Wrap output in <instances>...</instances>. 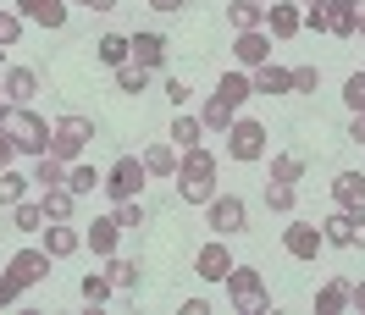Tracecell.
Here are the masks:
<instances>
[{"label": "cell", "mask_w": 365, "mask_h": 315, "mask_svg": "<svg viewBox=\"0 0 365 315\" xmlns=\"http://www.w3.org/2000/svg\"><path fill=\"white\" fill-rule=\"evenodd\" d=\"M216 194V155H210L205 144L200 150H182L178 160V200L182 205H205Z\"/></svg>", "instance_id": "obj_1"}, {"label": "cell", "mask_w": 365, "mask_h": 315, "mask_svg": "<svg viewBox=\"0 0 365 315\" xmlns=\"http://www.w3.org/2000/svg\"><path fill=\"white\" fill-rule=\"evenodd\" d=\"M0 128L11 133V144L23 150V155H45L50 150V122L34 111H11V105H0Z\"/></svg>", "instance_id": "obj_2"}, {"label": "cell", "mask_w": 365, "mask_h": 315, "mask_svg": "<svg viewBox=\"0 0 365 315\" xmlns=\"http://www.w3.org/2000/svg\"><path fill=\"white\" fill-rule=\"evenodd\" d=\"M227 299L238 304V315H266L272 310V293H266V282H260V271H250V266L227 271Z\"/></svg>", "instance_id": "obj_3"}, {"label": "cell", "mask_w": 365, "mask_h": 315, "mask_svg": "<svg viewBox=\"0 0 365 315\" xmlns=\"http://www.w3.org/2000/svg\"><path fill=\"white\" fill-rule=\"evenodd\" d=\"M94 138V122L89 116H61L56 128H50V150L45 155H56V160H72V155H83V144Z\"/></svg>", "instance_id": "obj_4"}, {"label": "cell", "mask_w": 365, "mask_h": 315, "mask_svg": "<svg viewBox=\"0 0 365 315\" xmlns=\"http://www.w3.org/2000/svg\"><path fill=\"white\" fill-rule=\"evenodd\" d=\"M205 222H210L216 238H232V232H244V227H250V210H244L238 194H210V200H205Z\"/></svg>", "instance_id": "obj_5"}, {"label": "cell", "mask_w": 365, "mask_h": 315, "mask_svg": "<svg viewBox=\"0 0 365 315\" xmlns=\"http://www.w3.org/2000/svg\"><path fill=\"white\" fill-rule=\"evenodd\" d=\"M227 155H232V160H260V155H266V128H260V122H250V116H232V128H227Z\"/></svg>", "instance_id": "obj_6"}, {"label": "cell", "mask_w": 365, "mask_h": 315, "mask_svg": "<svg viewBox=\"0 0 365 315\" xmlns=\"http://www.w3.org/2000/svg\"><path fill=\"white\" fill-rule=\"evenodd\" d=\"M144 177H150V172H144V160H138V155H122L111 172H106V194H111L116 205H122V200H138Z\"/></svg>", "instance_id": "obj_7"}, {"label": "cell", "mask_w": 365, "mask_h": 315, "mask_svg": "<svg viewBox=\"0 0 365 315\" xmlns=\"http://www.w3.org/2000/svg\"><path fill=\"white\" fill-rule=\"evenodd\" d=\"M227 271H232V254H227L222 238H210V244L194 254V277H200V282H227Z\"/></svg>", "instance_id": "obj_8"}, {"label": "cell", "mask_w": 365, "mask_h": 315, "mask_svg": "<svg viewBox=\"0 0 365 315\" xmlns=\"http://www.w3.org/2000/svg\"><path fill=\"white\" fill-rule=\"evenodd\" d=\"M321 227H310V222H294V227H282V249L294 254V260H316L321 254Z\"/></svg>", "instance_id": "obj_9"}, {"label": "cell", "mask_w": 365, "mask_h": 315, "mask_svg": "<svg viewBox=\"0 0 365 315\" xmlns=\"http://www.w3.org/2000/svg\"><path fill=\"white\" fill-rule=\"evenodd\" d=\"M6 271H11L23 288H34V282H45V277H50V254H45V249H17Z\"/></svg>", "instance_id": "obj_10"}, {"label": "cell", "mask_w": 365, "mask_h": 315, "mask_svg": "<svg viewBox=\"0 0 365 315\" xmlns=\"http://www.w3.org/2000/svg\"><path fill=\"white\" fill-rule=\"evenodd\" d=\"M17 17L39 28H61L67 23V0H17Z\"/></svg>", "instance_id": "obj_11"}, {"label": "cell", "mask_w": 365, "mask_h": 315, "mask_svg": "<svg viewBox=\"0 0 365 315\" xmlns=\"http://www.w3.org/2000/svg\"><path fill=\"white\" fill-rule=\"evenodd\" d=\"M332 200H338V210H365V172H338Z\"/></svg>", "instance_id": "obj_12"}, {"label": "cell", "mask_w": 365, "mask_h": 315, "mask_svg": "<svg viewBox=\"0 0 365 315\" xmlns=\"http://www.w3.org/2000/svg\"><path fill=\"white\" fill-rule=\"evenodd\" d=\"M128 61H133V67H160V61H166V39H160V33H133V39H128Z\"/></svg>", "instance_id": "obj_13"}, {"label": "cell", "mask_w": 365, "mask_h": 315, "mask_svg": "<svg viewBox=\"0 0 365 315\" xmlns=\"http://www.w3.org/2000/svg\"><path fill=\"white\" fill-rule=\"evenodd\" d=\"M349 304H354V282H349V277H332V282L316 293V315H338V310H349Z\"/></svg>", "instance_id": "obj_14"}, {"label": "cell", "mask_w": 365, "mask_h": 315, "mask_svg": "<svg viewBox=\"0 0 365 315\" xmlns=\"http://www.w3.org/2000/svg\"><path fill=\"white\" fill-rule=\"evenodd\" d=\"M250 89H255V94H294V72L260 61V67H255V78H250Z\"/></svg>", "instance_id": "obj_15"}, {"label": "cell", "mask_w": 365, "mask_h": 315, "mask_svg": "<svg viewBox=\"0 0 365 315\" xmlns=\"http://www.w3.org/2000/svg\"><path fill=\"white\" fill-rule=\"evenodd\" d=\"M78 244H83V232H72L67 222H50V227H45V254H50V260L78 254Z\"/></svg>", "instance_id": "obj_16"}, {"label": "cell", "mask_w": 365, "mask_h": 315, "mask_svg": "<svg viewBox=\"0 0 365 315\" xmlns=\"http://www.w3.org/2000/svg\"><path fill=\"white\" fill-rule=\"evenodd\" d=\"M354 28H360V6H354V0H327V33L349 39Z\"/></svg>", "instance_id": "obj_17"}, {"label": "cell", "mask_w": 365, "mask_h": 315, "mask_svg": "<svg viewBox=\"0 0 365 315\" xmlns=\"http://www.w3.org/2000/svg\"><path fill=\"white\" fill-rule=\"evenodd\" d=\"M34 94H39V72L34 67H11L6 72V100H11V105H28Z\"/></svg>", "instance_id": "obj_18"}, {"label": "cell", "mask_w": 365, "mask_h": 315, "mask_svg": "<svg viewBox=\"0 0 365 315\" xmlns=\"http://www.w3.org/2000/svg\"><path fill=\"white\" fill-rule=\"evenodd\" d=\"M266 28H272V39H294L304 28V11L299 6H266Z\"/></svg>", "instance_id": "obj_19"}, {"label": "cell", "mask_w": 365, "mask_h": 315, "mask_svg": "<svg viewBox=\"0 0 365 315\" xmlns=\"http://www.w3.org/2000/svg\"><path fill=\"white\" fill-rule=\"evenodd\" d=\"M238 61H244V67H260V61H266V56H272V39H266V33H260V28H250V33H238Z\"/></svg>", "instance_id": "obj_20"}, {"label": "cell", "mask_w": 365, "mask_h": 315, "mask_svg": "<svg viewBox=\"0 0 365 315\" xmlns=\"http://www.w3.org/2000/svg\"><path fill=\"white\" fill-rule=\"evenodd\" d=\"M227 23L238 28V33H250V28H266V6H260V0H232V6H227Z\"/></svg>", "instance_id": "obj_21"}, {"label": "cell", "mask_w": 365, "mask_h": 315, "mask_svg": "<svg viewBox=\"0 0 365 315\" xmlns=\"http://www.w3.org/2000/svg\"><path fill=\"white\" fill-rule=\"evenodd\" d=\"M200 133H205V122H200V116H188V111H178L172 116V144H178V150H200Z\"/></svg>", "instance_id": "obj_22"}, {"label": "cell", "mask_w": 365, "mask_h": 315, "mask_svg": "<svg viewBox=\"0 0 365 315\" xmlns=\"http://www.w3.org/2000/svg\"><path fill=\"white\" fill-rule=\"evenodd\" d=\"M116 232H122V227H116V216H100L94 227H83V244H89L94 254H111V249H116Z\"/></svg>", "instance_id": "obj_23"}, {"label": "cell", "mask_w": 365, "mask_h": 315, "mask_svg": "<svg viewBox=\"0 0 365 315\" xmlns=\"http://www.w3.org/2000/svg\"><path fill=\"white\" fill-rule=\"evenodd\" d=\"M144 172H155V177H178V144H150V150H144Z\"/></svg>", "instance_id": "obj_24"}, {"label": "cell", "mask_w": 365, "mask_h": 315, "mask_svg": "<svg viewBox=\"0 0 365 315\" xmlns=\"http://www.w3.org/2000/svg\"><path fill=\"white\" fill-rule=\"evenodd\" d=\"M321 238H327V244L354 249V210H338V216H327V222H321Z\"/></svg>", "instance_id": "obj_25"}, {"label": "cell", "mask_w": 365, "mask_h": 315, "mask_svg": "<svg viewBox=\"0 0 365 315\" xmlns=\"http://www.w3.org/2000/svg\"><path fill=\"white\" fill-rule=\"evenodd\" d=\"M45 222H67L72 216V205H78V194H72V188H45Z\"/></svg>", "instance_id": "obj_26"}, {"label": "cell", "mask_w": 365, "mask_h": 315, "mask_svg": "<svg viewBox=\"0 0 365 315\" xmlns=\"http://www.w3.org/2000/svg\"><path fill=\"white\" fill-rule=\"evenodd\" d=\"M250 94H255V89H250V78H238V72H222V83H216V100H227L232 111H238Z\"/></svg>", "instance_id": "obj_27"}, {"label": "cell", "mask_w": 365, "mask_h": 315, "mask_svg": "<svg viewBox=\"0 0 365 315\" xmlns=\"http://www.w3.org/2000/svg\"><path fill=\"white\" fill-rule=\"evenodd\" d=\"M11 227H17V232H45V205L17 200V205H11Z\"/></svg>", "instance_id": "obj_28"}, {"label": "cell", "mask_w": 365, "mask_h": 315, "mask_svg": "<svg viewBox=\"0 0 365 315\" xmlns=\"http://www.w3.org/2000/svg\"><path fill=\"white\" fill-rule=\"evenodd\" d=\"M200 122H205V133H227V128H232V105L210 94V100H205V111H200Z\"/></svg>", "instance_id": "obj_29"}, {"label": "cell", "mask_w": 365, "mask_h": 315, "mask_svg": "<svg viewBox=\"0 0 365 315\" xmlns=\"http://www.w3.org/2000/svg\"><path fill=\"white\" fill-rule=\"evenodd\" d=\"M34 182H45V188H67V160L39 155V166H34Z\"/></svg>", "instance_id": "obj_30"}, {"label": "cell", "mask_w": 365, "mask_h": 315, "mask_svg": "<svg viewBox=\"0 0 365 315\" xmlns=\"http://www.w3.org/2000/svg\"><path fill=\"white\" fill-rule=\"evenodd\" d=\"M94 56H100L106 67H128V39H122V33H106V39L94 45Z\"/></svg>", "instance_id": "obj_31"}, {"label": "cell", "mask_w": 365, "mask_h": 315, "mask_svg": "<svg viewBox=\"0 0 365 315\" xmlns=\"http://www.w3.org/2000/svg\"><path fill=\"white\" fill-rule=\"evenodd\" d=\"M116 89H122V94H144V89H150V67H133V61L116 67Z\"/></svg>", "instance_id": "obj_32"}, {"label": "cell", "mask_w": 365, "mask_h": 315, "mask_svg": "<svg viewBox=\"0 0 365 315\" xmlns=\"http://www.w3.org/2000/svg\"><path fill=\"white\" fill-rule=\"evenodd\" d=\"M67 188L83 200V194H94V188H106V177H100L94 166H72V172H67Z\"/></svg>", "instance_id": "obj_33"}, {"label": "cell", "mask_w": 365, "mask_h": 315, "mask_svg": "<svg viewBox=\"0 0 365 315\" xmlns=\"http://www.w3.org/2000/svg\"><path fill=\"white\" fill-rule=\"evenodd\" d=\"M304 177V155H277L272 160V182H299Z\"/></svg>", "instance_id": "obj_34"}, {"label": "cell", "mask_w": 365, "mask_h": 315, "mask_svg": "<svg viewBox=\"0 0 365 315\" xmlns=\"http://www.w3.org/2000/svg\"><path fill=\"white\" fill-rule=\"evenodd\" d=\"M266 205H272L277 216H288L294 210V182H266Z\"/></svg>", "instance_id": "obj_35"}, {"label": "cell", "mask_w": 365, "mask_h": 315, "mask_svg": "<svg viewBox=\"0 0 365 315\" xmlns=\"http://www.w3.org/2000/svg\"><path fill=\"white\" fill-rule=\"evenodd\" d=\"M23 188H28L23 172H11V166L0 172V205H17V200H23Z\"/></svg>", "instance_id": "obj_36"}, {"label": "cell", "mask_w": 365, "mask_h": 315, "mask_svg": "<svg viewBox=\"0 0 365 315\" xmlns=\"http://www.w3.org/2000/svg\"><path fill=\"white\" fill-rule=\"evenodd\" d=\"M116 227H122V232H138V227H144V205L122 200V205H116Z\"/></svg>", "instance_id": "obj_37"}, {"label": "cell", "mask_w": 365, "mask_h": 315, "mask_svg": "<svg viewBox=\"0 0 365 315\" xmlns=\"http://www.w3.org/2000/svg\"><path fill=\"white\" fill-rule=\"evenodd\" d=\"M17 39H23V17L17 11H0V50L17 45Z\"/></svg>", "instance_id": "obj_38"}, {"label": "cell", "mask_w": 365, "mask_h": 315, "mask_svg": "<svg viewBox=\"0 0 365 315\" xmlns=\"http://www.w3.org/2000/svg\"><path fill=\"white\" fill-rule=\"evenodd\" d=\"M138 282V260H111V288H133Z\"/></svg>", "instance_id": "obj_39"}, {"label": "cell", "mask_w": 365, "mask_h": 315, "mask_svg": "<svg viewBox=\"0 0 365 315\" xmlns=\"http://www.w3.org/2000/svg\"><path fill=\"white\" fill-rule=\"evenodd\" d=\"M83 299H89V304H106V299H111V277H83Z\"/></svg>", "instance_id": "obj_40"}, {"label": "cell", "mask_w": 365, "mask_h": 315, "mask_svg": "<svg viewBox=\"0 0 365 315\" xmlns=\"http://www.w3.org/2000/svg\"><path fill=\"white\" fill-rule=\"evenodd\" d=\"M343 100H349V111H365V72H354L343 83Z\"/></svg>", "instance_id": "obj_41"}, {"label": "cell", "mask_w": 365, "mask_h": 315, "mask_svg": "<svg viewBox=\"0 0 365 315\" xmlns=\"http://www.w3.org/2000/svg\"><path fill=\"white\" fill-rule=\"evenodd\" d=\"M17 299H23V282H17L11 271H0V310H6V304H17Z\"/></svg>", "instance_id": "obj_42"}, {"label": "cell", "mask_w": 365, "mask_h": 315, "mask_svg": "<svg viewBox=\"0 0 365 315\" xmlns=\"http://www.w3.org/2000/svg\"><path fill=\"white\" fill-rule=\"evenodd\" d=\"M294 89H299V94H316V89H321V72H316V67H299V72H294Z\"/></svg>", "instance_id": "obj_43"}, {"label": "cell", "mask_w": 365, "mask_h": 315, "mask_svg": "<svg viewBox=\"0 0 365 315\" xmlns=\"http://www.w3.org/2000/svg\"><path fill=\"white\" fill-rule=\"evenodd\" d=\"M304 28H316V33H327V6H304Z\"/></svg>", "instance_id": "obj_44"}, {"label": "cell", "mask_w": 365, "mask_h": 315, "mask_svg": "<svg viewBox=\"0 0 365 315\" xmlns=\"http://www.w3.org/2000/svg\"><path fill=\"white\" fill-rule=\"evenodd\" d=\"M166 94H172V105H178V111H182V105H188V94H194V89H188L182 78H172V83H166Z\"/></svg>", "instance_id": "obj_45"}, {"label": "cell", "mask_w": 365, "mask_h": 315, "mask_svg": "<svg viewBox=\"0 0 365 315\" xmlns=\"http://www.w3.org/2000/svg\"><path fill=\"white\" fill-rule=\"evenodd\" d=\"M11 155H23V150H17V144H11V133H6V128H0V172H6V166H11Z\"/></svg>", "instance_id": "obj_46"}, {"label": "cell", "mask_w": 365, "mask_h": 315, "mask_svg": "<svg viewBox=\"0 0 365 315\" xmlns=\"http://www.w3.org/2000/svg\"><path fill=\"white\" fill-rule=\"evenodd\" d=\"M349 138H354V144H365V111L349 116Z\"/></svg>", "instance_id": "obj_47"}, {"label": "cell", "mask_w": 365, "mask_h": 315, "mask_svg": "<svg viewBox=\"0 0 365 315\" xmlns=\"http://www.w3.org/2000/svg\"><path fill=\"white\" fill-rule=\"evenodd\" d=\"M354 249H365V210H354Z\"/></svg>", "instance_id": "obj_48"}, {"label": "cell", "mask_w": 365, "mask_h": 315, "mask_svg": "<svg viewBox=\"0 0 365 315\" xmlns=\"http://www.w3.org/2000/svg\"><path fill=\"white\" fill-rule=\"evenodd\" d=\"M150 6H155V11H182L188 0H150Z\"/></svg>", "instance_id": "obj_49"}, {"label": "cell", "mask_w": 365, "mask_h": 315, "mask_svg": "<svg viewBox=\"0 0 365 315\" xmlns=\"http://www.w3.org/2000/svg\"><path fill=\"white\" fill-rule=\"evenodd\" d=\"M89 11H116V0H83Z\"/></svg>", "instance_id": "obj_50"}, {"label": "cell", "mask_w": 365, "mask_h": 315, "mask_svg": "<svg viewBox=\"0 0 365 315\" xmlns=\"http://www.w3.org/2000/svg\"><path fill=\"white\" fill-rule=\"evenodd\" d=\"M354 310H365V277L354 282Z\"/></svg>", "instance_id": "obj_51"}, {"label": "cell", "mask_w": 365, "mask_h": 315, "mask_svg": "<svg viewBox=\"0 0 365 315\" xmlns=\"http://www.w3.org/2000/svg\"><path fill=\"white\" fill-rule=\"evenodd\" d=\"M354 33H360V39H365V6H360V28H354Z\"/></svg>", "instance_id": "obj_52"}, {"label": "cell", "mask_w": 365, "mask_h": 315, "mask_svg": "<svg viewBox=\"0 0 365 315\" xmlns=\"http://www.w3.org/2000/svg\"><path fill=\"white\" fill-rule=\"evenodd\" d=\"M354 6H365V0H354Z\"/></svg>", "instance_id": "obj_53"}, {"label": "cell", "mask_w": 365, "mask_h": 315, "mask_svg": "<svg viewBox=\"0 0 365 315\" xmlns=\"http://www.w3.org/2000/svg\"><path fill=\"white\" fill-rule=\"evenodd\" d=\"M78 6H83V0H78Z\"/></svg>", "instance_id": "obj_54"}, {"label": "cell", "mask_w": 365, "mask_h": 315, "mask_svg": "<svg viewBox=\"0 0 365 315\" xmlns=\"http://www.w3.org/2000/svg\"><path fill=\"white\" fill-rule=\"evenodd\" d=\"M260 6H266V0H260Z\"/></svg>", "instance_id": "obj_55"}]
</instances>
